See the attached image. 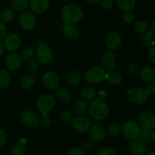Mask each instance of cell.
<instances>
[{
	"mask_svg": "<svg viewBox=\"0 0 155 155\" xmlns=\"http://www.w3.org/2000/svg\"><path fill=\"white\" fill-rule=\"evenodd\" d=\"M122 133L124 136L127 139L133 141V140L138 139L139 135L140 134L141 129L139 125L134 121H127L123 125Z\"/></svg>",
	"mask_w": 155,
	"mask_h": 155,
	"instance_id": "obj_6",
	"label": "cell"
},
{
	"mask_svg": "<svg viewBox=\"0 0 155 155\" xmlns=\"http://www.w3.org/2000/svg\"><path fill=\"white\" fill-rule=\"evenodd\" d=\"M61 16L64 24H74L83 18V12L77 5L68 4L62 9Z\"/></svg>",
	"mask_w": 155,
	"mask_h": 155,
	"instance_id": "obj_1",
	"label": "cell"
},
{
	"mask_svg": "<svg viewBox=\"0 0 155 155\" xmlns=\"http://www.w3.org/2000/svg\"><path fill=\"white\" fill-rule=\"evenodd\" d=\"M134 30L138 33H144L149 29V24L145 21H138L133 25Z\"/></svg>",
	"mask_w": 155,
	"mask_h": 155,
	"instance_id": "obj_34",
	"label": "cell"
},
{
	"mask_svg": "<svg viewBox=\"0 0 155 155\" xmlns=\"http://www.w3.org/2000/svg\"><path fill=\"white\" fill-rule=\"evenodd\" d=\"M63 2H70V1H72V0H61Z\"/></svg>",
	"mask_w": 155,
	"mask_h": 155,
	"instance_id": "obj_57",
	"label": "cell"
},
{
	"mask_svg": "<svg viewBox=\"0 0 155 155\" xmlns=\"http://www.w3.org/2000/svg\"><path fill=\"white\" fill-rule=\"evenodd\" d=\"M127 71L131 75H136L139 73V68L136 64L130 63L127 66Z\"/></svg>",
	"mask_w": 155,
	"mask_h": 155,
	"instance_id": "obj_42",
	"label": "cell"
},
{
	"mask_svg": "<svg viewBox=\"0 0 155 155\" xmlns=\"http://www.w3.org/2000/svg\"><path fill=\"white\" fill-rule=\"evenodd\" d=\"M140 126L144 130L151 132L155 129V115L148 110L142 111L138 116Z\"/></svg>",
	"mask_w": 155,
	"mask_h": 155,
	"instance_id": "obj_8",
	"label": "cell"
},
{
	"mask_svg": "<svg viewBox=\"0 0 155 155\" xmlns=\"http://www.w3.org/2000/svg\"><path fill=\"white\" fill-rule=\"evenodd\" d=\"M36 57L42 64H48L53 59V51L45 43H39L36 51Z\"/></svg>",
	"mask_w": 155,
	"mask_h": 155,
	"instance_id": "obj_7",
	"label": "cell"
},
{
	"mask_svg": "<svg viewBox=\"0 0 155 155\" xmlns=\"http://www.w3.org/2000/svg\"><path fill=\"white\" fill-rule=\"evenodd\" d=\"M62 33L66 37L71 40H75L80 36V31L74 24H64L62 27Z\"/></svg>",
	"mask_w": 155,
	"mask_h": 155,
	"instance_id": "obj_20",
	"label": "cell"
},
{
	"mask_svg": "<svg viewBox=\"0 0 155 155\" xmlns=\"http://www.w3.org/2000/svg\"><path fill=\"white\" fill-rule=\"evenodd\" d=\"M0 97H1V92H0Z\"/></svg>",
	"mask_w": 155,
	"mask_h": 155,
	"instance_id": "obj_58",
	"label": "cell"
},
{
	"mask_svg": "<svg viewBox=\"0 0 155 155\" xmlns=\"http://www.w3.org/2000/svg\"><path fill=\"white\" fill-rule=\"evenodd\" d=\"M105 80L111 85H119L122 83L123 76L118 71H110L106 73Z\"/></svg>",
	"mask_w": 155,
	"mask_h": 155,
	"instance_id": "obj_23",
	"label": "cell"
},
{
	"mask_svg": "<svg viewBox=\"0 0 155 155\" xmlns=\"http://www.w3.org/2000/svg\"><path fill=\"white\" fill-rule=\"evenodd\" d=\"M11 82V76L8 71L3 68H0V89H5L9 86Z\"/></svg>",
	"mask_w": 155,
	"mask_h": 155,
	"instance_id": "obj_29",
	"label": "cell"
},
{
	"mask_svg": "<svg viewBox=\"0 0 155 155\" xmlns=\"http://www.w3.org/2000/svg\"><path fill=\"white\" fill-rule=\"evenodd\" d=\"M39 122L41 126L44 128H48L51 125V116L48 115V113H42L39 119Z\"/></svg>",
	"mask_w": 155,
	"mask_h": 155,
	"instance_id": "obj_40",
	"label": "cell"
},
{
	"mask_svg": "<svg viewBox=\"0 0 155 155\" xmlns=\"http://www.w3.org/2000/svg\"><path fill=\"white\" fill-rule=\"evenodd\" d=\"M80 94L82 98L86 101H92L97 97V92L95 88L89 86L84 87L82 89Z\"/></svg>",
	"mask_w": 155,
	"mask_h": 155,
	"instance_id": "obj_24",
	"label": "cell"
},
{
	"mask_svg": "<svg viewBox=\"0 0 155 155\" xmlns=\"http://www.w3.org/2000/svg\"><path fill=\"white\" fill-rule=\"evenodd\" d=\"M59 118H60L61 121L64 123L71 122L74 119L73 113L70 110H68V109L62 111L60 113V115H59Z\"/></svg>",
	"mask_w": 155,
	"mask_h": 155,
	"instance_id": "obj_38",
	"label": "cell"
},
{
	"mask_svg": "<svg viewBox=\"0 0 155 155\" xmlns=\"http://www.w3.org/2000/svg\"><path fill=\"white\" fill-rule=\"evenodd\" d=\"M42 82L47 89L54 91L59 88L60 78L54 71H48L44 73L42 75Z\"/></svg>",
	"mask_w": 155,
	"mask_h": 155,
	"instance_id": "obj_10",
	"label": "cell"
},
{
	"mask_svg": "<svg viewBox=\"0 0 155 155\" xmlns=\"http://www.w3.org/2000/svg\"><path fill=\"white\" fill-rule=\"evenodd\" d=\"M138 139L141 141L142 143H143L144 144H148V143L151 141V132L147 130H142L140 132V134L139 135V138Z\"/></svg>",
	"mask_w": 155,
	"mask_h": 155,
	"instance_id": "obj_39",
	"label": "cell"
},
{
	"mask_svg": "<svg viewBox=\"0 0 155 155\" xmlns=\"http://www.w3.org/2000/svg\"><path fill=\"white\" fill-rule=\"evenodd\" d=\"M151 31L155 35V21L151 24Z\"/></svg>",
	"mask_w": 155,
	"mask_h": 155,
	"instance_id": "obj_55",
	"label": "cell"
},
{
	"mask_svg": "<svg viewBox=\"0 0 155 155\" xmlns=\"http://www.w3.org/2000/svg\"><path fill=\"white\" fill-rule=\"evenodd\" d=\"M68 155H86V150L81 147H74L69 149Z\"/></svg>",
	"mask_w": 155,
	"mask_h": 155,
	"instance_id": "obj_41",
	"label": "cell"
},
{
	"mask_svg": "<svg viewBox=\"0 0 155 155\" xmlns=\"http://www.w3.org/2000/svg\"><path fill=\"white\" fill-rule=\"evenodd\" d=\"M106 71L100 65H93L86 71L85 81L90 84H96L105 80Z\"/></svg>",
	"mask_w": 155,
	"mask_h": 155,
	"instance_id": "obj_3",
	"label": "cell"
},
{
	"mask_svg": "<svg viewBox=\"0 0 155 155\" xmlns=\"http://www.w3.org/2000/svg\"><path fill=\"white\" fill-rule=\"evenodd\" d=\"M139 77L143 81L150 83L155 78V70L150 66L144 67L139 71Z\"/></svg>",
	"mask_w": 155,
	"mask_h": 155,
	"instance_id": "obj_21",
	"label": "cell"
},
{
	"mask_svg": "<svg viewBox=\"0 0 155 155\" xmlns=\"http://www.w3.org/2000/svg\"><path fill=\"white\" fill-rule=\"evenodd\" d=\"M123 19L127 24H130L134 21V15L131 12H127L123 15Z\"/></svg>",
	"mask_w": 155,
	"mask_h": 155,
	"instance_id": "obj_43",
	"label": "cell"
},
{
	"mask_svg": "<svg viewBox=\"0 0 155 155\" xmlns=\"http://www.w3.org/2000/svg\"><path fill=\"white\" fill-rule=\"evenodd\" d=\"M35 53V50L33 47L30 46H27L25 48L23 49L21 52V56L23 59H25V60H28V59H31Z\"/></svg>",
	"mask_w": 155,
	"mask_h": 155,
	"instance_id": "obj_37",
	"label": "cell"
},
{
	"mask_svg": "<svg viewBox=\"0 0 155 155\" xmlns=\"http://www.w3.org/2000/svg\"><path fill=\"white\" fill-rule=\"evenodd\" d=\"M129 150L133 155H145L146 153V145L139 139L133 140L129 144Z\"/></svg>",
	"mask_w": 155,
	"mask_h": 155,
	"instance_id": "obj_19",
	"label": "cell"
},
{
	"mask_svg": "<svg viewBox=\"0 0 155 155\" xmlns=\"http://www.w3.org/2000/svg\"><path fill=\"white\" fill-rule=\"evenodd\" d=\"M82 81V74L78 70L71 71L68 77V82L71 86H77Z\"/></svg>",
	"mask_w": 155,
	"mask_h": 155,
	"instance_id": "obj_28",
	"label": "cell"
},
{
	"mask_svg": "<svg viewBox=\"0 0 155 155\" xmlns=\"http://www.w3.org/2000/svg\"><path fill=\"white\" fill-rule=\"evenodd\" d=\"M88 4H90V5H95L97 4V3H99L101 2V0H85Z\"/></svg>",
	"mask_w": 155,
	"mask_h": 155,
	"instance_id": "obj_52",
	"label": "cell"
},
{
	"mask_svg": "<svg viewBox=\"0 0 155 155\" xmlns=\"http://www.w3.org/2000/svg\"><path fill=\"white\" fill-rule=\"evenodd\" d=\"M147 92L148 93V94H151V95H154L155 94V81L150 82L149 84L147 86L146 88Z\"/></svg>",
	"mask_w": 155,
	"mask_h": 155,
	"instance_id": "obj_49",
	"label": "cell"
},
{
	"mask_svg": "<svg viewBox=\"0 0 155 155\" xmlns=\"http://www.w3.org/2000/svg\"><path fill=\"white\" fill-rule=\"evenodd\" d=\"M106 96H107V94L104 91H102L98 93V99H100V100H104L106 98Z\"/></svg>",
	"mask_w": 155,
	"mask_h": 155,
	"instance_id": "obj_51",
	"label": "cell"
},
{
	"mask_svg": "<svg viewBox=\"0 0 155 155\" xmlns=\"http://www.w3.org/2000/svg\"><path fill=\"white\" fill-rule=\"evenodd\" d=\"M91 116L95 120H104L109 114V107L107 103L100 99L92 100L88 107Z\"/></svg>",
	"mask_w": 155,
	"mask_h": 155,
	"instance_id": "obj_2",
	"label": "cell"
},
{
	"mask_svg": "<svg viewBox=\"0 0 155 155\" xmlns=\"http://www.w3.org/2000/svg\"><path fill=\"white\" fill-rule=\"evenodd\" d=\"M154 33L151 30H148L145 33H142V37H141V40H142V43L148 47H151L154 46Z\"/></svg>",
	"mask_w": 155,
	"mask_h": 155,
	"instance_id": "obj_32",
	"label": "cell"
},
{
	"mask_svg": "<svg viewBox=\"0 0 155 155\" xmlns=\"http://www.w3.org/2000/svg\"><path fill=\"white\" fill-rule=\"evenodd\" d=\"M88 109L87 102L83 99H79L74 102L73 105V111L78 115H82Z\"/></svg>",
	"mask_w": 155,
	"mask_h": 155,
	"instance_id": "obj_25",
	"label": "cell"
},
{
	"mask_svg": "<svg viewBox=\"0 0 155 155\" xmlns=\"http://www.w3.org/2000/svg\"><path fill=\"white\" fill-rule=\"evenodd\" d=\"M5 48L8 51H15L18 49H19L21 46V38L18 34L15 33H8L4 38Z\"/></svg>",
	"mask_w": 155,
	"mask_h": 155,
	"instance_id": "obj_14",
	"label": "cell"
},
{
	"mask_svg": "<svg viewBox=\"0 0 155 155\" xmlns=\"http://www.w3.org/2000/svg\"><path fill=\"white\" fill-rule=\"evenodd\" d=\"M26 140L24 138H21L18 140L11 149V155H24L25 154L26 148Z\"/></svg>",
	"mask_w": 155,
	"mask_h": 155,
	"instance_id": "obj_22",
	"label": "cell"
},
{
	"mask_svg": "<svg viewBox=\"0 0 155 155\" xmlns=\"http://www.w3.org/2000/svg\"><path fill=\"white\" fill-rule=\"evenodd\" d=\"M106 130H107V133L109 134L110 136H117L121 132V128L117 123H113V124L109 125Z\"/></svg>",
	"mask_w": 155,
	"mask_h": 155,
	"instance_id": "obj_36",
	"label": "cell"
},
{
	"mask_svg": "<svg viewBox=\"0 0 155 155\" xmlns=\"http://www.w3.org/2000/svg\"><path fill=\"white\" fill-rule=\"evenodd\" d=\"M58 99L62 103H68L71 99V92L66 88H59L56 93Z\"/></svg>",
	"mask_w": 155,
	"mask_h": 155,
	"instance_id": "obj_31",
	"label": "cell"
},
{
	"mask_svg": "<svg viewBox=\"0 0 155 155\" xmlns=\"http://www.w3.org/2000/svg\"><path fill=\"white\" fill-rule=\"evenodd\" d=\"M26 68H27V71L29 72L32 73V74H35L38 71L39 65H38V62L34 59L31 58V59L27 60V64H26Z\"/></svg>",
	"mask_w": 155,
	"mask_h": 155,
	"instance_id": "obj_35",
	"label": "cell"
},
{
	"mask_svg": "<svg viewBox=\"0 0 155 155\" xmlns=\"http://www.w3.org/2000/svg\"><path fill=\"white\" fill-rule=\"evenodd\" d=\"M105 44L110 50H117L122 44V37L117 32H110L107 33L105 38Z\"/></svg>",
	"mask_w": 155,
	"mask_h": 155,
	"instance_id": "obj_15",
	"label": "cell"
},
{
	"mask_svg": "<svg viewBox=\"0 0 155 155\" xmlns=\"http://www.w3.org/2000/svg\"><path fill=\"white\" fill-rule=\"evenodd\" d=\"M14 18H15V14H14V12L12 9H4L1 12V14H0V21L4 23V24L10 23L11 21H13Z\"/></svg>",
	"mask_w": 155,
	"mask_h": 155,
	"instance_id": "obj_33",
	"label": "cell"
},
{
	"mask_svg": "<svg viewBox=\"0 0 155 155\" xmlns=\"http://www.w3.org/2000/svg\"><path fill=\"white\" fill-rule=\"evenodd\" d=\"M23 124L28 128H35L39 122V118L36 112L31 110H25L21 116Z\"/></svg>",
	"mask_w": 155,
	"mask_h": 155,
	"instance_id": "obj_12",
	"label": "cell"
},
{
	"mask_svg": "<svg viewBox=\"0 0 155 155\" xmlns=\"http://www.w3.org/2000/svg\"><path fill=\"white\" fill-rule=\"evenodd\" d=\"M94 146V142L91 140H89V141H86L83 143V148L85 150H91L92 148H93Z\"/></svg>",
	"mask_w": 155,
	"mask_h": 155,
	"instance_id": "obj_50",
	"label": "cell"
},
{
	"mask_svg": "<svg viewBox=\"0 0 155 155\" xmlns=\"http://www.w3.org/2000/svg\"><path fill=\"white\" fill-rule=\"evenodd\" d=\"M55 99L51 94H43L38 97L36 107L41 113H48L55 106Z\"/></svg>",
	"mask_w": 155,
	"mask_h": 155,
	"instance_id": "obj_5",
	"label": "cell"
},
{
	"mask_svg": "<svg viewBox=\"0 0 155 155\" xmlns=\"http://www.w3.org/2000/svg\"><path fill=\"white\" fill-rule=\"evenodd\" d=\"M148 93L146 89L142 88H133L127 92V98L131 103L141 105L145 103L148 98Z\"/></svg>",
	"mask_w": 155,
	"mask_h": 155,
	"instance_id": "obj_4",
	"label": "cell"
},
{
	"mask_svg": "<svg viewBox=\"0 0 155 155\" xmlns=\"http://www.w3.org/2000/svg\"><path fill=\"white\" fill-rule=\"evenodd\" d=\"M5 45L4 43H3V42H2L1 40H0V56H2V55L4 53V51H5Z\"/></svg>",
	"mask_w": 155,
	"mask_h": 155,
	"instance_id": "obj_53",
	"label": "cell"
},
{
	"mask_svg": "<svg viewBox=\"0 0 155 155\" xmlns=\"http://www.w3.org/2000/svg\"><path fill=\"white\" fill-rule=\"evenodd\" d=\"M116 4L124 12H131L136 5V0H116Z\"/></svg>",
	"mask_w": 155,
	"mask_h": 155,
	"instance_id": "obj_26",
	"label": "cell"
},
{
	"mask_svg": "<svg viewBox=\"0 0 155 155\" xmlns=\"http://www.w3.org/2000/svg\"><path fill=\"white\" fill-rule=\"evenodd\" d=\"M147 155H155V150H153V151L149 152Z\"/></svg>",
	"mask_w": 155,
	"mask_h": 155,
	"instance_id": "obj_56",
	"label": "cell"
},
{
	"mask_svg": "<svg viewBox=\"0 0 155 155\" xmlns=\"http://www.w3.org/2000/svg\"><path fill=\"white\" fill-rule=\"evenodd\" d=\"M73 127L77 132L83 133L89 131L91 126V122L88 117L85 115H80L73 119Z\"/></svg>",
	"mask_w": 155,
	"mask_h": 155,
	"instance_id": "obj_13",
	"label": "cell"
},
{
	"mask_svg": "<svg viewBox=\"0 0 155 155\" xmlns=\"http://www.w3.org/2000/svg\"><path fill=\"white\" fill-rule=\"evenodd\" d=\"M148 59H150V61L155 63V46H151V48L148 50Z\"/></svg>",
	"mask_w": 155,
	"mask_h": 155,
	"instance_id": "obj_48",
	"label": "cell"
},
{
	"mask_svg": "<svg viewBox=\"0 0 155 155\" xmlns=\"http://www.w3.org/2000/svg\"><path fill=\"white\" fill-rule=\"evenodd\" d=\"M6 35H7V28L5 24L0 21V40L4 39Z\"/></svg>",
	"mask_w": 155,
	"mask_h": 155,
	"instance_id": "obj_45",
	"label": "cell"
},
{
	"mask_svg": "<svg viewBox=\"0 0 155 155\" xmlns=\"http://www.w3.org/2000/svg\"><path fill=\"white\" fill-rule=\"evenodd\" d=\"M7 141V135L3 129H0V147L4 146Z\"/></svg>",
	"mask_w": 155,
	"mask_h": 155,
	"instance_id": "obj_46",
	"label": "cell"
},
{
	"mask_svg": "<svg viewBox=\"0 0 155 155\" xmlns=\"http://www.w3.org/2000/svg\"><path fill=\"white\" fill-rule=\"evenodd\" d=\"M97 155H116V152L110 147H104L100 150Z\"/></svg>",
	"mask_w": 155,
	"mask_h": 155,
	"instance_id": "obj_44",
	"label": "cell"
},
{
	"mask_svg": "<svg viewBox=\"0 0 155 155\" xmlns=\"http://www.w3.org/2000/svg\"><path fill=\"white\" fill-rule=\"evenodd\" d=\"M151 140L155 144V129L151 131Z\"/></svg>",
	"mask_w": 155,
	"mask_h": 155,
	"instance_id": "obj_54",
	"label": "cell"
},
{
	"mask_svg": "<svg viewBox=\"0 0 155 155\" xmlns=\"http://www.w3.org/2000/svg\"><path fill=\"white\" fill-rule=\"evenodd\" d=\"M101 61V67L105 71H112L116 66V56H115L114 53L110 51H107L103 53Z\"/></svg>",
	"mask_w": 155,
	"mask_h": 155,
	"instance_id": "obj_17",
	"label": "cell"
},
{
	"mask_svg": "<svg viewBox=\"0 0 155 155\" xmlns=\"http://www.w3.org/2000/svg\"><path fill=\"white\" fill-rule=\"evenodd\" d=\"M20 27L25 30H30L35 27L36 24V19L34 13L29 11L22 12L18 19Z\"/></svg>",
	"mask_w": 155,
	"mask_h": 155,
	"instance_id": "obj_9",
	"label": "cell"
},
{
	"mask_svg": "<svg viewBox=\"0 0 155 155\" xmlns=\"http://www.w3.org/2000/svg\"><path fill=\"white\" fill-rule=\"evenodd\" d=\"M35 84V78L32 74H25L21 79V86L24 90H30Z\"/></svg>",
	"mask_w": 155,
	"mask_h": 155,
	"instance_id": "obj_30",
	"label": "cell"
},
{
	"mask_svg": "<svg viewBox=\"0 0 155 155\" xmlns=\"http://www.w3.org/2000/svg\"><path fill=\"white\" fill-rule=\"evenodd\" d=\"M23 63V59L18 53H11L5 59V65L10 71H16L19 69Z\"/></svg>",
	"mask_w": 155,
	"mask_h": 155,
	"instance_id": "obj_16",
	"label": "cell"
},
{
	"mask_svg": "<svg viewBox=\"0 0 155 155\" xmlns=\"http://www.w3.org/2000/svg\"><path fill=\"white\" fill-rule=\"evenodd\" d=\"M49 0H29L30 10L34 14H42L49 7Z\"/></svg>",
	"mask_w": 155,
	"mask_h": 155,
	"instance_id": "obj_18",
	"label": "cell"
},
{
	"mask_svg": "<svg viewBox=\"0 0 155 155\" xmlns=\"http://www.w3.org/2000/svg\"><path fill=\"white\" fill-rule=\"evenodd\" d=\"M12 10L16 12H24L29 5V0H12Z\"/></svg>",
	"mask_w": 155,
	"mask_h": 155,
	"instance_id": "obj_27",
	"label": "cell"
},
{
	"mask_svg": "<svg viewBox=\"0 0 155 155\" xmlns=\"http://www.w3.org/2000/svg\"><path fill=\"white\" fill-rule=\"evenodd\" d=\"M101 5L104 9H110L113 6V1L112 0H101Z\"/></svg>",
	"mask_w": 155,
	"mask_h": 155,
	"instance_id": "obj_47",
	"label": "cell"
},
{
	"mask_svg": "<svg viewBox=\"0 0 155 155\" xmlns=\"http://www.w3.org/2000/svg\"><path fill=\"white\" fill-rule=\"evenodd\" d=\"M107 135L106 128L100 123H95L90 126L89 129V139L93 142H100L105 138Z\"/></svg>",
	"mask_w": 155,
	"mask_h": 155,
	"instance_id": "obj_11",
	"label": "cell"
}]
</instances>
